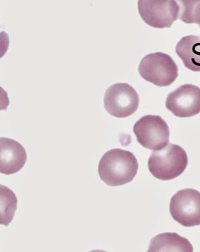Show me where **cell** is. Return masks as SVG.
<instances>
[{"label":"cell","instance_id":"obj_1","mask_svg":"<svg viewBox=\"0 0 200 252\" xmlns=\"http://www.w3.org/2000/svg\"><path fill=\"white\" fill-rule=\"evenodd\" d=\"M138 170V162L134 154L120 149L107 151L98 166L100 178L110 187L122 186L132 182Z\"/></svg>","mask_w":200,"mask_h":252},{"label":"cell","instance_id":"obj_2","mask_svg":"<svg viewBox=\"0 0 200 252\" xmlns=\"http://www.w3.org/2000/svg\"><path fill=\"white\" fill-rule=\"evenodd\" d=\"M186 151L178 145L169 143L164 149L152 152L147 166L157 179L169 181L180 177L187 167Z\"/></svg>","mask_w":200,"mask_h":252},{"label":"cell","instance_id":"obj_3","mask_svg":"<svg viewBox=\"0 0 200 252\" xmlns=\"http://www.w3.org/2000/svg\"><path fill=\"white\" fill-rule=\"evenodd\" d=\"M140 75L156 86H170L178 76V68L173 59L163 52L149 54L142 59L138 66Z\"/></svg>","mask_w":200,"mask_h":252},{"label":"cell","instance_id":"obj_4","mask_svg":"<svg viewBox=\"0 0 200 252\" xmlns=\"http://www.w3.org/2000/svg\"><path fill=\"white\" fill-rule=\"evenodd\" d=\"M133 132L138 143L151 151H159L169 144V126L158 115L143 116L133 126Z\"/></svg>","mask_w":200,"mask_h":252},{"label":"cell","instance_id":"obj_5","mask_svg":"<svg viewBox=\"0 0 200 252\" xmlns=\"http://www.w3.org/2000/svg\"><path fill=\"white\" fill-rule=\"evenodd\" d=\"M138 7L143 20L157 29L170 28L179 18L180 6L174 0H140Z\"/></svg>","mask_w":200,"mask_h":252},{"label":"cell","instance_id":"obj_6","mask_svg":"<svg viewBox=\"0 0 200 252\" xmlns=\"http://www.w3.org/2000/svg\"><path fill=\"white\" fill-rule=\"evenodd\" d=\"M104 108L114 117L125 118L132 115L139 107L137 91L128 83H115L105 93Z\"/></svg>","mask_w":200,"mask_h":252},{"label":"cell","instance_id":"obj_7","mask_svg":"<svg viewBox=\"0 0 200 252\" xmlns=\"http://www.w3.org/2000/svg\"><path fill=\"white\" fill-rule=\"evenodd\" d=\"M169 211L173 220L183 227L200 225V192L192 189H181L171 199Z\"/></svg>","mask_w":200,"mask_h":252},{"label":"cell","instance_id":"obj_8","mask_svg":"<svg viewBox=\"0 0 200 252\" xmlns=\"http://www.w3.org/2000/svg\"><path fill=\"white\" fill-rule=\"evenodd\" d=\"M166 108L176 117L187 118L200 113V89L192 84L182 85L170 93Z\"/></svg>","mask_w":200,"mask_h":252},{"label":"cell","instance_id":"obj_9","mask_svg":"<svg viewBox=\"0 0 200 252\" xmlns=\"http://www.w3.org/2000/svg\"><path fill=\"white\" fill-rule=\"evenodd\" d=\"M27 160V154L18 142L9 138L0 139V172L4 175L20 171Z\"/></svg>","mask_w":200,"mask_h":252},{"label":"cell","instance_id":"obj_10","mask_svg":"<svg viewBox=\"0 0 200 252\" xmlns=\"http://www.w3.org/2000/svg\"><path fill=\"white\" fill-rule=\"evenodd\" d=\"M146 252H194L189 240L175 232L162 233L150 242Z\"/></svg>","mask_w":200,"mask_h":252},{"label":"cell","instance_id":"obj_11","mask_svg":"<svg viewBox=\"0 0 200 252\" xmlns=\"http://www.w3.org/2000/svg\"><path fill=\"white\" fill-rule=\"evenodd\" d=\"M175 52L185 67L193 72H200V35L182 37L176 46Z\"/></svg>","mask_w":200,"mask_h":252},{"label":"cell","instance_id":"obj_12","mask_svg":"<svg viewBox=\"0 0 200 252\" xmlns=\"http://www.w3.org/2000/svg\"><path fill=\"white\" fill-rule=\"evenodd\" d=\"M18 200L11 189L1 185V224L8 225L13 220Z\"/></svg>","mask_w":200,"mask_h":252},{"label":"cell","instance_id":"obj_13","mask_svg":"<svg viewBox=\"0 0 200 252\" xmlns=\"http://www.w3.org/2000/svg\"><path fill=\"white\" fill-rule=\"evenodd\" d=\"M178 2L180 6V20L186 24H197L200 28V0Z\"/></svg>","mask_w":200,"mask_h":252},{"label":"cell","instance_id":"obj_14","mask_svg":"<svg viewBox=\"0 0 200 252\" xmlns=\"http://www.w3.org/2000/svg\"><path fill=\"white\" fill-rule=\"evenodd\" d=\"M89 252H107L104 251H102V250H94V251H92Z\"/></svg>","mask_w":200,"mask_h":252}]
</instances>
